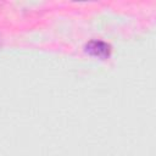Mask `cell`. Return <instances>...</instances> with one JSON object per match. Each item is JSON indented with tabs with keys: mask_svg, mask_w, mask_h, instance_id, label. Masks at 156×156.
I'll use <instances>...</instances> for the list:
<instances>
[{
	"mask_svg": "<svg viewBox=\"0 0 156 156\" xmlns=\"http://www.w3.org/2000/svg\"><path fill=\"white\" fill-rule=\"evenodd\" d=\"M84 49L89 55L100 57V58H106L111 54L110 45L102 40H90L85 44Z\"/></svg>",
	"mask_w": 156,
	"mask_h": 156,
	"instance_id": "cell-1",
	"label": "cell"
}]
</instances>
